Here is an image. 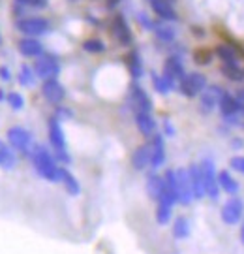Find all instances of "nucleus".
<instances>
[{"instance_id":"obj_13","label":"nucleus","mask_w":244,"mask_h":254,"mask_svg":"<svg viewBox=\"0 0 244 254\" xmlns=\"http://www.w3.org/2000/svg\"><path fill=\"white\" fill-rule=\"evenodd\" d=\"M184 66H182V61L181 57H169L165 64H163V77L167 79V81L171 83L173 87H175V83L181 81L182 77H184Z\"/></svg>"},{"instance_id":"obj_45","label":"nucleus","mask_w":244,"mask_h":254,"mask_svg":"<svg viewBox=\"0 0 244 254\" xmlns=\"http://www.w3.org/2000/svg\"><path fill=\"white\" fill-rule=\"evenodd\" d=\"M239 111H241V113H244V104H241V108H239Z\"/></svg>"},{"instance_id":"obj_32","label":"nucleus","mask_w":244,"mask_h":254,"mask_svg":"<svg viewBox=\"0 0 244 254\" xmlns=\"http://www.w3.org/2000/svg\"><path fill=\"white\" fill-rule=\"evenodd\" d=\"M171 211H173L171 205L158 203V209H156V220H158V224H167L169 218H171Z\"/></svg>"},{"instance_id":"obj_37","label":"nucleus","mask_w":244,"mask_h":254,"mask_svg":"<svg viewBox=\"0 0 244 254\" xmlns=\"http://www.w3.org/2000/svg\"><path fill=\"white\" fill-rule=\"evenodd\" d=\"M17 4H23V6H28V8L44 9L47 6V0H17Z\"/></svg>"},{"instance_id":"obj_25","label":"nucleus","mask_w":244,"mask_h":254,"mask_svg":"<svg viewBox=\"0 0 244 254\" xmlns=\"http://www.w3.org/2000/svg\"><path fill=\"white\" fill-rule=\"evenodd\" d=\"M218 185H220V189L224 192H227V194H235L237 190H239V183L231 177V173L229 172H220L218 173Z\"/></svg>"},{"instance_id":"obj_15","label":"nucleus","mask_w":244,"mask_h":254,"mask_svg":"<svg viewBox=\"0 0 244 254\" xmlns=\"http://www.w3.org/2000/svg\"><path fill=\"white\" fill-rule=\"evenodd\" d=\"M148 4L162 21H177V11H175L173 0H148Z\"/></svg>"},{"instance_id":"obj_16","label":"nucleus","mask_w":244,"mask_h":254,"mask_svg":"<svg viewBox=\"0 0 244 254\" xmlns=\"http://www.w3.org/2000/svg\"><path fill=\"white\" fill-rule=\"evenodd\" d=\"M17 49L23 57H34V59H38V57L44 55V46H42V42L32 36H25L23 40H19Z\"/></svg>"},{"instance_id":"obj_14","label":"nucleus","mask_w":244,"mask_h":254,"mask_svg":"<svg viewBox=\"0 0 244 254\" xmlns=\"http://www.w3.org/2000/svg\"><path fill=\"white\" fill-rule=\"evenodd\" d=\"M47 134H49V141L53 145L54 151H64L66 149V137H64V130L60 127L58 117H53L47 125Z\"/></svg>"},{"instance_id":"obj_40","label":"nucleus","mask_w":244,"mask_h":254,"mask_svg":"<svg viewBox=\"0 0 244 254\" xmlns=\"http://www.w3.org/2000/svg\"><path fill=\"white\" fill-rule=\"evenodd\" d=\"M118 4H120V0H105V8H107V9L117 8Z\"/></svg>"},{"instance_id":"obj_44","label":"nucleus","mask_w":244,"mask_h":254,"mask_svg":"<svg viewBox=\"0 0 244 254\" xmlns=\"http://www.w3.org/2000/svg\"><path fill=\"white\" fill-rule=\"evenodd\" d=\"M241 241L244 243V220H243V228H241Z\"/></svg>"},{"instance_id":"obj_21","label":"nucleus","mask_w":244,"mask_h":254,"mask_svg":"<svg viewBox=\"0 0 244 254\" xmlns=\"http://www.w3.org/2000/svg\"><path fill=\"white\" fill-rule=\"evenodd\" d=\"M163 189H165V181H163V177H160L158 173H150V175L146 177V192H148V196H150L154 201L160 200Z\"/></svg>"},{"instance_id":"obj_5","label":"nucleus","mask_w":244,"mask_h":254,"mask_svg":"<svg viewBox=\"0 0 244 254\" xmlns=\"http://www.w3.org/2000/svg\"><path fill=\"white\" fill-rule=\"evenodd\" d=\"M8 141L15 151L23 154H30L32 149V134L23 127H11L8 130Z\"/></svg>"},{"instance_id":"obj_9","label":"nucleus","mask_w":244,"mask_h":254,"mask_svg":"<svg viewBox=\"0 0 244 254\" xmlns=\"http://www.w3.org/2000/svg\"><path fill=\"white\" fill-rule=\"evenodd\" d=\"M177 190H179V203L182 205H190L194 200V192H192V183L188 170H177Z\"/></svg>"},{"instance_id":"obj_23","label":"nucleus","mask_w":244,"mask_h":254,"mask_svg":"<svg viewBox=\"0 0 244 254\" xmlns=\"http://www.w3.org/2000/svg\"><path fill=\"white\" fill-rule=\"evenodd\" d=\"M126 64L134 79H139L143 75V61H141V57H139L137 51H130L126 55Z\"/></svg>"},{"instance_id":"obj_36","label":"nucleus","mask_w":244,"mask_h":254,"mask_svg":"<svg viewBox=\"0 0 244 254\" xmlns=\"http://www.w3.org/2000/svg\"><path fill=\"white\" fill-rule=\"evenodd\" d=\"M15 160H17V158H15V153L8 147V153H6V156H4V160H2V164H0V168H4V170H13Z\"/></svg>"},{"instance_id":"obj_29","label":"nucleus","mask_w":244,"mask_h":254,"mask_svg":"<svg viewBox=\"0 0 244 254\" xmlns=\"http://www.w3.org/2000/svg\"><path fill=\"white\" fill-rule=\"evenodd\" d=\"M34 81H36L34 68H30V66H21V70H19V83H21L23 87H32Z\"/></svg>"},{"instance_id":"obj_35","label":"nucleus","mask_w":244,"mask_h":254,"mask_svg":"<svg viewBox=\"0 0 244 254\" xmlns=\"http://www.w3.org/2000/svg\"><path fill=\"white\" fill-rule=\"evenodd\" d=\"M194 61L197 64H210V61H212V51L207 49V47H197L194 51Z\"/></svg>"},{"instance_id":"obj_10","label":"nucleus","mask_w":244,"mask_h":254,"mask_svg":"<svg viewBox=\"0 0 244 254\" xmlns=\"http://www.w3.org/2000/svg\"><path fill=\"white\" fill-rule=\"evenodd\" d=\"M130 106L136 113H139V111L150 113L152 111V102L139 85H132V89H130Z\"/></svg>"},{"instance_id":"obj_12","label":"nucleus","mask_w":244,"mask_h":254,"mask_svg":"<svg viewBox=\"0 0 244 254\" xmlns=\"http://www.w3.org/2000/svg\"><path fill=\"white\" fill-rule=\"evenodd\" d=\"M42 94H44V98L47 102H51V104H60L64 100V96H66V89H64L60 81L53 77V79H46L44 85H42Z\"/></svg>"},{"instance_id":"obj_19","label":"nucleus","mask_w":244,"mask_h":254,"mask_svg":"<svg viewBox=\"0 0 244 254\" xmlns=\"http://www.w3.org/2000/svg\"><path fill=\"white\" fill-rule=\"evenodd\" d=\"M150 143L148 145H141L137 147L134 154H132V166L136 168L137 172H143L150 166Z\"/></svg>"},{"instance_id":"obj_28","label":"nucleus","mask_w":244,"mask_h":254,"mask_svg":"<svg viewBox=\"0 0 244 254\" xmlns=\"http://www.w3.org/2000/svg\"><path fill=\"white\" fill-rule=\"evenodd\" d=\"M154 34L160 38L162 42H173L175 40V28L169 27V25H163V23H158L154 25Z\"/></svg>"},{"instance_id":"obj_42","label":"nucleus","mask_w":244,"mask_h":254,"mask_svg":"<svg viewBox=\"0 0 244 254\" xmlns=\"http://www.w3.org/2000/svg\"><path fill=\"white\" fill-rule=\"evenodd\" d=\"M237 100L241 102V104H244V89H243V91L237 92Z\"/></svg>"},{"instance_id":"obj_33","label":"nucleus","mask_w":244,"mask_h":254,"mask_svg":"<svg viewBox=\"0 0 244 254\" xmlns=\"http://www.w3.org/2000/svg\"><path fill=\"white\" fill-rule=\"evenodd\" d=\"M152 85L154 89L160 92V94H167V92L173 89V85L163 75H156V73H152Z\"/></svg>"},{"instance_id":"obj_39","label":"nucleus","mask_w":244,"mask_h":254,"mask_svg":"<svg viewBox=\"0 0 244 254\" xmlns=\"http://www.w3.org/2000/svg\"><path fill=\"white\" fill-rule=\"evenodd\" d=\"M0 79H2V81H9V79H11V72H9L6 66L0 68Z\"/></svg>"},{"instance_id":"obj_30","label":"nucleus","mask_w":244,"mask_h":254,"mask_svg":"<svg viewBox=\"0 0 244 254\" xmlns=\"http://www.w3.org/2000/svg\"><path fill=\"white\" fill-rule=\"evenodd\" d=\"M222 72L226 73L231 81H243L244 79V72L239 68V64H222Z\"/></svg>"},{"instance_id":"obj_11","label":"nucleus","mask_w":244,"mask_h":254,"mask_svg":"<svg viewBox=\"0 0 244 254\" xmlns=\"http://www.w3.org/2000/svg\"><path fill=\"white\" fill-rule=\"evenodd\" d=\"M224 92L226 91H222L218 85L205 87V91L201 92V98H199V108H201V111L203 113H210L218 106V102H220Z\"/></svg>"},{"instance_id":"obj_41","label":"nucleus","mask_w":244,"mask_h":254,"mask_svg":"<svg viewBox=\"0 0 244 254\" xmlns=\"http://www.w3.org/2000/svg\"><path fill=\"white\" fill-rule=\"evenodd\" d=\"M6 153H8V147H6V143H2V141H0V164H2V160H4Z\"/></svg>"},{"instance_id":"obj_31","label":"nucleus","mask_w":244,"mask_h":254,"mask_svg":"<svg viewBox=\"0 0 244 254\" xmlns=\"http://www.w3.org/2000/svg\"><path fill=\"white\" fill-rule=\"evenodd\" d=\"M83 49L87 53H103L105 51V44L101 40H98V38H89V40L83 42Z\"/></svg>"},{"instance_id":"obj_34","label":"nucleus","mask_w":244,"mask_h":254,"mask_svg":"<svg viewBox=\"0 0 244 254\" xmlns=\"http://www.w3.org/2000/svg\"><path fill=\"white\" fill-rule=\"evenodd\" d=\"M6 102L9 104V108L13 109V111H21V109L25 108V98L19 94V92H8L6 94Z\"/></svg>"},{"instance_id":"obj_20","label":"nucleus","mask_w":244,"mask_h":254,"mask_svg":"<svg viewBox=\"0 0 244 254\" xmlns=\"http://www.w3.org/2000/svg\"><path fill=\"white\" fill-rule=\"evenodd\" d=\"M218 108H220V111H222V115H224V117L229 119V117H233V115L239 113L241 102L237 100L235 96H231V94L224 92V94H222V98H220V102H218Z\"/></svg>"},{"instance_id":"obj_22","label":"nucleus","mask_w":244,"mask_h":254,"mask_svg":"<svg viewBox=\"0 0 244 254\" xmlns=\"http://www.w3.org/2000/svg\"><path fill=\"white\" fill-rule=\"evenodd\" d=\"M136 125L143 136H152L154 130H156V121H154L152 115L146 113V111L136 113Z\"/></svg>"},{"instance_id":"obj_38","label":"nucleus","mask_w":244,"mask_h":254,"mask_svg":"<svg viewBox=\"0 0 244 254\" xmlns=\"http://www.w3.org/2000/svg\"><path fill=\"white\" fill-rule=\"evenodd\" d=\"M229 164H231L233 170H237L239 173H243L244 175V156H233Z\"/></svg>"},{"instance_id":"obj_2","label":"nucleus","mask_w":244,"mask_h":254,"mask_svg":"<svg viewBox=\"0 0 244 254\" xmlns=\"http://www.w3.org/2000/svg\"><path fill=\"white\" fill-rule=\"evenodd\" d=\"M15 27L21 34H25V36H44L49 32V21L46 17H38V15H30V17H23L19 19L17 23H15Z\"/></svg>"},{"instance_id":"obj_24","label":"nucleus","mask_w":244,"mask_h":254,"mask_svg":"<svg viewBox=\"0 0 244 254\" xmlns=\"http://www.w3.org/2000/svg\"><path fill=\"white\" fill-rule=\"evenodd\" d=\"M60 183H62L64 189L70 192L72 196H77V194L81 192V185H79V181H77L66 168H60Z\"/></svg>"},{"instance_id":"obj_7","label":"nucleus","mask_w":244,"mask_h":254,"mask_svg":"<svg viewBox=\"0 0 244 254\" xmlns=\"http://www.w3.org/2000/svg\"><path fill=\"white\" fill-rule=\"evenodd\" d=\"M111 32H113V36H115V40L120 46H130L132 40H134L130 25H128V21L124 19L122 13H117L115 17L111 19Z\"/></svg>"},{"instance_id":"obj_6","label":"nucleus","mask_w":244,"mask_h":254,"mask_svg":"<svg viewBox=\"0 0 244 254\" xmlns=\"http://www.w3.org/2000/svg\"><path fill=\"white\" fill-rule=\"evenodd\" d=\"M58 72H60V64L51 55H42V57H38L36 63H34V73H36V77L44 79V81L56 77Z\"/></svg>"},{"instance_id":"obj_1","label":"nucleus","mask_w":244,"mask_h":254,"mask_svg":"<svg viewBox=\"0 0 244 254\" xmlns=\"http://www.w3.org/2000/svg\"><path fill=\"white\" fill-rule=\"evenodd\" d=\"M30 158L36 170L44 179L51 183L60 181V166L56 164V158L49 153V149L44 145H32L30 149Z\"/></svg>"},{"instance_id":"obj_27","label":"nucleus","mask_w":244,"mask_h":254,"mask_svg":"<svg viewBox=\"0 0 244 254\" xmlns=\"http://www.w3.org/2000/svg\"><path fill=\"white\" fill-rule=\"evenodd\" d=\"M173 236L177 239H186L190 236V222L184 217H179L173 224Z\"/></svg>"},{"instance_id":"obj_17","label":"nucleus","mask_w":244,"mask_h":254,"mask_svg":"<svg viewBox=\"0 0 244 254\" xmlns=\"http://www.w3.org/2000/svg\"><path fill=\"white\" fill-rule=\"evenodd\" d=\"M150 166L154 170L160 168L165 160V145H163V136L162 134H156L152 136V141H150Z\"/></svg>"},{"instance_id":"obj_3","label":"nucleus","mask_w":244,"mask_h":254,"mask_svg":"<svg viewBox=\"0 0 244 254\" xmlns=\"http://www.w3.org/2000/svg\"><path fill=\"white\" fill-rule=\"evenodd\" d=\"M201 168V175H203V185H205V194L210 200H218L220 194V185H218V173L214 170V164L210 158H205L199 164Z\"/></svg>"},{"instance_id":"obj_8","label":"nucleus","mask_w":244,"mask_h":254,"mask_svg":"<svg viewBox=\"0 0 244 254\" xmlns=\"http://www.w3.org/2000/svg\"><path fill=\"white\" fill-rule=\"evenodd\" d=\"M244 215V203L241 198H229L222 207V220L226 224H237L241 222Z\"/></svg>"},{"instance_id":"obj_18","label":"nucleus","mask_w":244,"mask_h":254,"mask_svg":"<svg viewBox=\"0 0 244 254\" xmlns=\"http://www.w3.org/2000/svg\"><path fill=\"white\" fill-rule=\"evenodd\" d=\"M188 175H190L192 192H194V200H203L205 196V185H203V175H201V168L197 164H192L188 168Z\"/></svg>"},{"instance_id":"obj_4","label":"nucleus","mask_w":244,"mask_h":254,"mask_svg":"<svg viewBox=\"0 0 244 254\" xmlns=\"http://www.w3.org/2000/svg\"><path fill=\"white\" fill-rule=\"evenodd\" d=\"M205 87H207V79H205L203 73H197V72L184 73V77L179 81V89H181L182 94L188 96V98L199 96L201 92L205 91Z\"/></svg>"},{"instance_id":"obj_43","label":"nucleus","mask_w":244,"mask_h":254,"mask_svg":"<svg viewBox=\"0 0 244 254\" xmlns=\"http://www.w3.org/2000/svg\"><path fill=\"white\" fill-rule=\"evenodd\" d=\"M165 132H167V134H173V132H175V130H173V127L169 125V123H165Z\"/></svg>"},{"instance_id":"obj_26","label":"nucleus","mask_w":244,"mask_h":254,"mask_svg":"<svg viewBox=\"0 0 244 254\" xmlns=\"http://www.w3.org/2000/svg\"><path fill=\"white\" fill-rule=\"evenodd\" d=\"M214 53L222 59V63L224 64H235L237 63L235 47H229V46H226V44H220V46H216V51H214Z\"/></svg>"}]
</instances>
